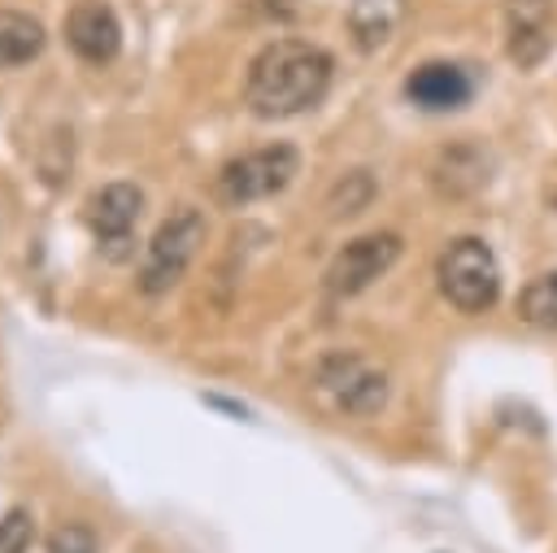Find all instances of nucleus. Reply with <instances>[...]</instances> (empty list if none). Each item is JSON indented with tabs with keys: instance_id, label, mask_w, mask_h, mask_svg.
I'll return each instance as SVG.
<instances>
[{
	"instance_id": "f257e3e1",
	"label": "nucleus",
	"mask_w": 557,
	"mask_h": 553,
	"mask_svg": "<svg viewBox=\"0 0 557 553\" xmlns=\"http://www.w3.org/2000/svg\"><path fill=\"white\" fill-rule=\"evenodd\" d=\"M331 52L309 39H274L265 44L244 78V100L257 118H292L313 109L331 87Z\"/></svg>"
},
{
	"instance_id": "f03ea898",
	"label": "nucleus",
	"mask_w": 557,
	"mask_h": 553,
	"mask_svg": "<svg viewBox=\"0 0 557 553\" xmlns=\"http://www.w3.org/2000/svg\"><path fill=\"white\" fill-rule=\"evenodd\" d=\"M435 279H440L444 300L457 305L461 314H483L500 296V266H496L492 248L474 235H461L440 253Z\"/></svg>"
},
{
	"instance_id": "7ed1b4c3",
	"label": "nucleus",
	"mask_w": 557,
	"mask_h": 553,
	"mask_svg": "<svg viewBox=\"0 0 557 553\" xmlns=\"http://www.w3.org/2000/svg\"><path fill=\"white\" fill-rule=\"evenodd\" d=\"M200 244H205V213L196 205L174 209L148 239V253H144V266H139V287L148 296H161V292L178 287V279L187 274Z\"/></svg>"
},
{
	"instance_id": "20e7f679",
	"label": "nucleus",
	"mask_w": 557,
	"mask_h": 553,
	"mask_svg": "<svg viewBox=\"0 0 557 553\" xmlns=\"http://www.w3.org/2000/svg\"><path fill=\"white\" fill-rule=\"evenodd\" d=\"M318 388L326 392V401L339 409V414H352V418H370L387 405V370L374 366L370 357L361 353H326L318 361Z\"/></svg>"
},
{
	"instance_id": "39448f33",
	"label": "nucleus",
	"mask_w": 557,
	"mask_h": 553,
	"mask_svg": "<svg viewBox=\"0 0 557 553\" xmlns=\"http://www.w3.org/2000/svg\"><path fill=\"white\" fill-rule=\"evenodd\" d=\"M300 170V152L292 144H270V148H257V152H244L235 161L222 165L218 174V200L226 205H252V200H265L274 192H283Z\"/></svg>"
},
{
	"instance_id": "423d86ee",
	"label": "nucleus",
	"mask_w": 557,
	"mask_h": 553,
	"mask_svg": "<svg viewBox=\"0 0 557 553\" xmlns=\"http://www.w3.org/2000/svg\"><path fill=\"white\" fill-rule=\"evenodd\" d=\"M400 257V235L396 231H374V235H357L348 239L331 266H326V292L331 296H357L366 292L374 279H383Z\"/></svg>"
},
{
	"instance_id": "0eeeda50",
	"label": "nucleus",
	"mask_w": 557,
	"mask_h": 553,
	"mask_svg": "<svg viewBox=\"0 0 557 553\" xmlns=\"http://www.w3.org/2000/svg\"><path fill=\"white\" fill-rule=\"evenodd\" d=\"M139 213H144V192L135 183H109L87 200V226L96 235V248L109 261H126L131 257V239H135Z\"/></svg>"
},
{
	"instance_id": "6e6552de",
	"label": "nucleus",
	"mask_w": 557,
	"mask_h": 553,
	"mask_svg": "<svg viewBox=\"0 0 557 553\" xmlns=\"http://www.w3.org/2000/svg\"><path fill=\"white\" fill-rule=\"evenodd\" d=\"M65 44L91 61V65H109L117 52H122V22L109 4L100 0H78L70 13H65Z\"/></svg>"
},
{
	"instance_id": "1a4fd4ad",
	"label": "nucleus",
	"mask_w": 557,
	"mask_h": 553,
	"mask_svg": "<svg viewBox=\"0 0 557 553\" xmlns=\"http://www.w3.org/2000/svg\"><path fill=\"white\" fill-rule=\"evenodd\" d=\"M470 91H474L470 74H466L461 65H453V61H426V65H418V70L405 78V96H409L418 109H426V113L457 109V105L470 100Z\"/></svg>"
},
{
	"instance_id": "9d476101",
	"label": "nucleus",
	"mask_w": 557,
	"mask_h": 553,
	"mask_svg": "<svg viewBox=\"0 0 557 553\" xmlns=\"http://www.w3.org/2000/svg\"><path fill=\"white\" fill-rule=\"evenodd\" d=\"M548 35H553V0H513L509 4V57L518 65L544 61Z\"/></svg>"
},
{
	"instance_id": "9b49d317",
	"label": "nucleus",
	"mask_w": 557,
	"mask_h": 553,
	"mask_svg": "<svg viewBox=\"0 0 557 553\" xmlns=\"http://www.w3.org/2000/svg\"><path fill=\"white\" fill-rule=\"evenodd\" d=\"M405 22V0H352L348 4V35L361 52H379Z\"/></svg>"
},
{
	"instance_id": "f8f14e48",
	"label": "nucleus",
	"mask_w": 557,
	"mask_h": 553,
	"mask_svg": "<svg viewBox=\"0 0 557 553\" xmlns=\"http://www.w3.org/2000/svg\"><path fill=\"white\" fill-rule=\"evenodd\" d=\"M44 26L39 17L22 13V9H0V70L26 65L44 52Z\"/></svg>"
},
{
	"instance_id": "ddd939ff",
	"label": "nucleus",
	"mask_w": 557,
	"mask_h": 553,
	"mask_svg": "<svg viewBox=\"0 0 557 553\" xmlns=\"http://www.w3.org/2000/svg\"><path fill=\"white\" fill-rule=\"evenodd\" d=\"M518 309H522V318H527L531 327L557 331V270L531 279L527 292H522V300H518Z\"/></svg>"
},
{
	"instance_id": "4468645a",
	"label": "nucleus",
	"mask_w": 557,
	"mask_h": 553,
	"mask_svg": "<svg viewBox=\"0 0 557 553\" xmlns=\"http://www.w3.org/2000/svg\"><path fill=\"white\" fill-rule=\"evenodd\" d=\"M370 196H374L370 174H366V170H352V174H344V179H339V187H335V196H331V213H335V218L357 213V209H366V200H370Z\"/></svg>"
},
{
	"instance_id": "2eb2a0df",
	"label": "nucleus",
	"mask_w": 557,
	"mask_h": 553,
	"mask_svg": "<svg viewBox=\"0 0 557 553\" xmlns=\"http://www.w3.org/2000/svg\"><path fill=\"white\" fill-rule=\"evenodd\" d=\"M30 540H35V518H30V509L13 505L0 518V553H26Z\"/></svg>"
},
{
	"instance_id": "dca6fc26",
	"label": "nucleus",
	"mask_w": 557,
	"mask_h": 553,
	"mask_svg": "<svg viewBox=\"0 0 557 553\" xmlns=\"http://www.w3.org/2000/svg\"><path fill=\"white\" fill-rule=\"evenodd\" d=\"M48 553H96V536L83 523H65L48 536Z\"/></svg>"
}]
</instances>
